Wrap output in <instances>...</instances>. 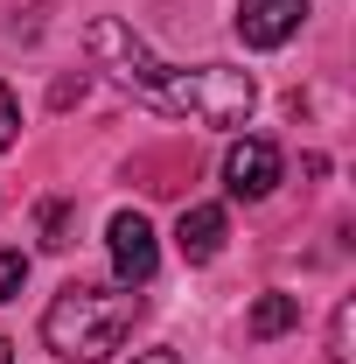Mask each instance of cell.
I'll list each match as a JSON object with an SVG mask.
<instances>
[{
    "mask_svg": "<svg viewBox=\"0 0 356 364\" xmlns=\"http://www.w3.org/2000/svg\"><path fill=\"white\" fill-rule=\"evenodd\" d=\"M133 364H182L175 350H147V358H133Z\"/></svg>",
    "mask_w": 356,
    "mask_h": 364,
    "instance_id": "cell-12",
    "label": "cell"
},
{
    "mask_svg": "<svg viewBox=\"0 0 356 364\" xmlns=\"http://www.w3.org/2000/svg\"><path fill=\"white\" fill-rule=\"evenodd\" d=\"M0 364H14V343H0Z\"/></svg>",
    "mask_w": 356,
    "mask_h": 364,
    "instance_id": "cell-13",
    "label": "cell"
},
{
    "mask_svg": "<svg viewBox=\"0 0 356 364\" xmlns=\"http://www.w3.org/2000/svg\"><path fill=\"white\" fill-rule=\"evenodd\" d=\"M21 280H28V259H21V252H0V301L21 294Z\"/></svg>",
    "mask_w": 356,
    "mask_h": 364,
    "instance_id": "cell-11",
    "label": "cell"
},
{
    "mask_svg": "<svg viewBox=\"0 0 356 364\" xmlns=\"http://www.w3.org/2000/svg\"><path fill=\"white\" fill-rule=\"evenodd\" d=\"M84 43H91V56L133 91V98H147L154 112H175V119H189V127H245V112H252V98H259V85H252L245 70H223V63L175 70V63H161L133 28L112 21V14L91 21Z\"/></svg>",
    "mask_w": 356,
    "mask_h": 364,
    "instance_id": "cell-1",
    "label": "cell"
},
{
    "mask_svg": "<svg viewBox=\"0 0 356 364\" xmlns=\"http://www.w3.org/2000/svg\"><path fill=\"white\" fill-rule=\"evenodd\" d=\"M328 364H350V301H343L335 322H328Z\"/></svg>",
    "mask_w": 356,
    "mask_h": 364,
    "instance_id": "cell-10",
    "label": "cell"
},
{
    "mask_svg": "<svg viewBox=\"0 0 356 364\" xmlns=\"http://www.w3.org/2000/svg\"><path fill=\"white\" fill-rule=\"evenodd\" d=\"M308 21V0H238V43L245 49H279Z\"/></svg>",
    "mask_w": 356,
    "mask_h": 364,
    "instance_id": "cell-5",
    "label": "cell"
},
{
    "mask_svg": "<svg viewBox=\"0 0 356 364\" xmlns=\"http://www.w3.org/2000/svg\"><path fill=\"white\" fill-rule=\"evenodd\" d=\"M294 322H301V301H294V294H259V301H252V316H245V336L272 343V336H287Z\"/></svg>",
    "mask_w": 356,
    "mask_h": 364,
    "instance_id": "cell-7",
    "label": "cell"
},
{
    "mask_svg": "<svg viewBox=\"0 0 356 364\" xmlns=\"http://www.w3.org/2000/svg\"><path fill=\"white\" fill-rule=\"evenodd\" d=\"M223 238H230V218H223L217 203H189V210H182L175 245H182V259H189V267H210V259L223 252Z\"/></svg>",
    "mask_w": 356,
    "mask_h": 364,
    "instance_id": "cell-6",
    "label": "cell"
},
{
    "mask_svg": "<svg viewBox=\"0 0 356 364\" xmlns=\"http://www.w3.org/2000/svg\"><path fill=\"white\" fill-rule=\"evenodd\" d=\"M105 238H112V273H119V287H147V280H154V267H161L154 225H147L140 210H119Z\"/></svg>",
    "mask_w": 356,
    "mask_h": 364,
    "instance_id": "cell-3",
    "label": "cell"
},
{
    "mask_svg": "<svg viewBox=\"0 0 356 364\" xmlns=\"http://www.w3.org/2000/svg\"><path fill=\"white\" fill-rule=\"evenodd\" d=\"M14 140H21V105H14V91L0 85V154H7Z\"/></svg>",
    "mask_w": 356,
    "mask_h": 364,
    "instance_id": "cell-9",
    "label": "cell"
},
{
    "mask_svg": "<svg viewBox=\"0 0 356 364\" xmlns=\"http://www.w3.org/2000/svg\"><path fill=\"white\" fill-rule=\"evenodd\" d=\"M43 245L49 252H70V210L63 203H43Z\"/></svg>",
    "mask_w": 356,
    "mask_h": 364,
    "instance_id": "cell-8",
    "label": "cell"
},
{
    "mask_svg": "<svg viewBox=\"0 0 356 364\" xmlns=\"http://www.w3.org/2000/svg\"><path fill=\"white\" fill-rule=\"evenodd\" d=\"M223 182H230V196H245V203L272 196V189H279V147H272V140H230Z\"/></svg>",
    "mask_w": 356,
    "mask_h": 364,
    "instance_id": "cell-4",
    "label": "cell"
},
{
    "mask_svg": "<svg viewBox=\"0 0 356 364\" xmlns=\"http://www.w3.org/2000/svg\"><path fill=\"white\" fill-rule=\"evenodd\" d=\"M140 322V294L133 287H105V280H70L56 301L43 309V343L63 364H105L112 350H126Z\"/></svg>",
    "mask_w": 356,
    "mask_h": 364,
    "instance_id": "cell-2",
    "label": "cell"
}]
</instances>
